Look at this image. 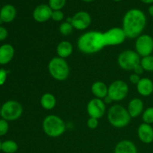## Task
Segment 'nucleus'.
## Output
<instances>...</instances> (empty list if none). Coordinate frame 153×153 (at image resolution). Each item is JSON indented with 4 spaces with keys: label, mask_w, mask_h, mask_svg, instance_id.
Wrapping results in <instances>:
<instances>
[{
    "label": "nucleus",
    "mask_w": 153,
    "mask_h": 153,
    "mask_svg": "<svg viewBox=\"0 0 153 153\" xmlns=\"http://www.w3.org/2000/svg\"><path fill=\"white\" fill-rule=\"evenodd\" d=\"M146 24L145 13L140 9L133 8L128 10L123 19V29L126 37L136 39L141 35Z\"/></svg>",
    "instance_id": "nucleus-1"
},
{
    "label": "nucleus",
    "mask_w": 153,
    "mask_h": 153,
    "mask_svg": "<svg viewBox=\"0 0 153 153\" xmlns=\"http://www.w3.org/2000/svg\"><path fill=\"white\" fill-rule=\"evenodd\" d=\"M77 46L84 54L91 55L100 52L105 46L103 32L90 31L84 33L78 39Z\"/></svg>",
    "instance_id": "nucleus-2"
},
{
    "label": "nucleus",
    "mask_w": 153,
    "mask_h": 153,
    "mask_svg": "<svg viewBox=\"0 0 153 153\" xmlns=\"http://www.w3.org/2000/svg\"><path fill=\"white\" fill-rule=\"evenodd\" d=\"M128 110L121 105H114L108 111V120L112 126L121 128L127 126L131 121Z\"/></svg>",
    "instance_id": "nucleus-3"
},
{
    "label": "nucleus",
    "mask_w": 153,
    "mask_h": 153,
    "mask_svg": "<svg viewBox=\"0 0 153 153\" xmlns=\"http://www.w3.org/2000/svg\"><path fill=\"white\" fill-rule=\"evenodd\" d=\"M43 130L45 134L50 137H58L62 135L66 130L64 121L57 115L50 114L43 121Z\"/></svg>",
    "instance_id": "nucleus-4"
},
{
    "label": "nucleus",
    "mask_w": 153,
    "mask_h": 153,
    "mask_svg": "<svg viewBox=\"0 0 153 153\" xmlns=\"http://www.w3.org/2000/svg\"><path fill=\"white\" fill-rule=\"evenodd\" d=\"M49 74L57 81H64L70 75V67L64 58L55 57L52 58L48 64Z\"/></svg>",
    "instance_id": "nucleus-5"
},
{
    "label": "nucleus",
    "mask_w": 153,
    "mask_h": 153,
    "mask_svg": "<svg viewBox=\"0 0 153 153\" xmlns=\"http://www.w3.org/2000/svg\"><path fill=\"white\" fill-rule=\"evenodd\" d=\"M23 108L16 100H8L1 106V117L7 121H15L21 117Z\"/></svg>",
    "instance_id": "nucleus-6"
},
{
    "label": "nucleus",
    "mask_w": 153,
    "mask_h": 153,
    "mask_svg": "<svg viewBox=\"0 0 153 153\" xmlns=\"http://www.w3.org/2000/svg\"><path fill=\"white\" fill-rule=\"evenodd\" d=\"M140 56L133 50H125L121 52L117 58L118 65L124 70H133L136 66L140 64Z\"/></svg>",
    "instance_id": "nucleus-7"
},
{
    "label": "nucleus",
    "mask_w": 153,
    "mask_h": 153,
    "mask_svg": "<svg viewBox=\"0 0 153 153\" xmlns=\"http://www.w3.org/2000/svg\"><path fill=\"white\" fill-rule=\"evenodd\" d=\"M128 94V85L123 80H116L108 86V95L114 102L122 101Z\"/></svg>",
    "instance_id": "nucleus-8"
},
{
    "label": "nucleus",
    "mask_w": 153,
    "mask_h": 153,
    "mask_svg": "<svg viewBox=\"0 0 153 153\" xmlns=\"http://www.w3.org/2000/svg\"><path fill=\"white\" fill-rule=\"evenodd\" d=\"M135 52L140 57L152 55L153 52V38L149 34H141L136 38Z\"/></svg>",
    "instance_id": "nucleus-9"
},
{
    "label": "nucleus",
    "mask_w": 153,
    "mask_h": 153,
    "mask_svg": "<svg viewBox=\"0 0 153 153\" xmlns=\"http://www.w3.org/2000/svg\"><path fill=\"white\" fill-rule=\"evenodd\" d=\"M105 46H117L124 43L127 38L122 28L114 27L105 32H103Z\"/></svg>",
    "instance_id": "nucleus-10"
},
{
    "label": "nucleus",
    "mask_w": 153,
    "mask_h": 153,
    "mask_svg": "<svg viewBox=\"0 0 153 153\" xmlns=\"http://www.w3.org/2000/svg\"><path fill=\"white\" fill-rule=\"evenodd\" d=\"M105 103L102 100L94 98L90 100L87 105V112L90 117L100 119L104 116L106 111Z\"/></svg>",
    "instance_id": "nucleus-11"
},
{
    "label": "nucleus",
    "mask_w": 153,
    "mask_h": 153,
    "mask_svg": "<svg viewBox=\"0 0 153 153\" xmlns=\"http://www.w3.org/2000/svg\"><path fill=\"white\" fill-rule=\"evenodd\" d=\"M71 24L73 28L82 31L88 28L91 24V16L88 12L79 11L72 17Z\"/></svg>",
    "instance_id": "nucleus-12"
},
{
    "label": "nucleus",
    "mask_w": 153,
    "mask_h": 153,
    "mask_svg": "<svg viewBox=\"0 0 153 153\" xmlns=\"http://www.w3.org/2000/svg\"><path fill=\"white\" fill-rule=\"evenodd\" d=\"M53 10L51 9L49 4H42L37 6L33 11L32 16L34 20L37 22H45L52 18Z\"/></svg>",
    "instance_id": "nucleus-13"
},
{
    "label": "nucleus",
    "mask_w": 153,
    "mask_h": 153,
    "mask_svg": "<svg viewBox=\"0 0 153 153\" xmlns=\"http://www.w3.org/2000/svg\"><path fill=\"white\" fill-rule=\"evenodd\" d=\"M137 132L142 143L149 144L153 142V127L149 124L141 123L137 128Z\"/></svg>",
    "instance_id": "nucleus-14"
},
{
    "label": "nucleus",
    "mask_w": 153,
    "mask_h": 153,
    "mask_svg": "<svg viewBox=\"0 0 153 153\" xmlns=\"http://www.w3.org/2000/svg\"><path fill=\"white\" fill-rule=\"evenodd\" d=\"M15 50L12 45L4 43L0 46V64L5 65L10 63L14 56Z\"/></svg>",
    "instance_id": "nucleus-15"
},
{
    "label": "nucleus",
    "mask_w": 153,
    "mask_h": 153,
    "mask_svg": "<svg viewBox=\"0 0 153 153\" xmlns=\"http://www.w3.org/2000/svg\"><path fill=\"white\" fill-rule=\"evenodd\" d=\"M144 109V104L143 101L139 98H134L128 102V114L131 118H135L142 114Z\"/></svg>",
    "instance_id": "nucleus-16"
},
{
    "label": "nucleus",
    "mask_w": 153,
    "mask_h": 153,
    "mask_svg": "<svg viewBox=\"0 0 153 153\" xmlns=\"http://www.w3.org/2000/svg\"><path fill=\"white\" fill-rule=\"evenodd\" d=\"M137 91L142 97H149L153 93V82L148 78H142L137 85Z\"/></svg>",
    "instance_id": "nucleus-17"
},
{
    "label": "nucleus",
    "mask_w": 153,
    "mask_h": 153,
    "mask_svg": "<svg viewBox=\"0 0 153 153\" xmlns=\"http://www.w3.org/2000/svg\"><path fill=\"white\" fill-rule=\"evenodd\" d=\"M16 16V10L12 4H5L0 10V18L4 23L13 22Z\"/></svg>",
    "instance_id": "nucleus-18"
},
{
    "label": "nucleus",
    "mask_w": 153,
    "mask_h": 153,
    "mask_svg": "<svg viewBox=\"0 0 153 153\" xmlns=\"http://www.w3.org/2000/svg\"><path fill=\"white\" fill-rule=\"evenodd\" d=\"M91 92L95 98L103 100L108 93V86L105 82L97 81L93 83L91 86Z\"/></svg>",
    "instance_id": "nucleus-19"
},
{
    "label": "nucleus",
    "mask_w": 153,
    "mask_h": 153,
    "mask_svg": "<svg viewBox=\"0 0 153 153\" xmlns=\"http://www.w3.org/2000/svg\"><path fill=\"white\" fill-rule=\"evenodd\" d=\"M114 153H137V149L132 141L123 140L116 145Z\"/></svg>",
    "instance_id": "nucleus-20"
},
{
    "label": "nucleus",
    "mask_w": 153,
    "mask_h": 153,
    "mask_svg": "<svg viewBox=\"0 0 153 153\" xmlns=\"http://www.w3.org/2000/svg\"><path fill=\"white\" fill-rule=\"evenodd\" d=\"M73 47L72 43L67 40H63V41L60 42L56 48L58 57L64 58V59L70 57L73 53Z\"/></svg>",
    "instance_id": "nucleus-21"
},
{
    "label": "nucleus",
    "mask_w": 153,
    "mask_h": 153,
    "mask_svg": "<svg viewBox=\"0 0 153 153\" xmlns=\"http://www.w3.org/2000/svg\"><path fill=\"white\" fill-rule=\"evenodd\" d=\"M40 105L45 110H52L56 105V98L51 93H46L40 98Z\"/></svg>",
    "instance_id": "nucleus-22"
},
{
    "label": "nucleus",
    "mask_w": 153,
    "mask_h": 153,
    "mask_svg": "<svg viewBox=\"0 0 153 153\" xmlns=\"http://www.w3.org/2000/svg\"><path fill=\"white\" fill-rule=\"evenodd\" d=\"M18 150V144L12 140H4L1 143V151L4 153H15Z\"/></svg>",
    "instance_id": "nucleus-23"
},
{
    "label": "nucleus",
    "mask_w": 153,
    "mask_h": 153,
    "mask_svg": "<svg viewBox=\"0 0 153 153\" xmlns=\"http://www.w3.org/2000/svg\"><path fill=\"white\" fill-rule=\"evenodd\" d=\"M140 65L143 67L144 71L153 72V55L143 57L140 59Z\"/></svg>",
    "instance_id": "nucleus-24"
},
{
    "label": "nucleus",
    "mask_w": 153,
    "mask_h": 153,
    "mask_svg": "<svg viewBox=\"0 0 153 153\" xmlns=\"http://www.w3.org/2000/svg\"><path fill=\"white\" fill-rule=\"evenodd\" d=\"M142 119L144 123L149 125L153 123V107H149L143 111L142 114Z\"/></svg>",
    "instance_id": "nucleus-25"
},
{
    "label": "nucleus",
    "mask_w": 153,
    "mask_h": 153,
    "mask_svg": "<svg viewBox=\"0 0 153 153\" xmlns=\"http://www.w3.org/2000/svg\"><path fill=\"white\" fill-rule=\"evenodd\" d=\"M73 26L70 22H64L60 25L59 26V31L61 34L64 36H68L70 34H72L73 31Z\"/></svg>",
    "instance_id": "nucleus-26"
},
{
    "label": "nucleus",
    "mask_w": 153,
    "mask_h": 153,
    "mask_svg": "<svg viewBox=\"0 0 153 153\" xmlns=\"http://www.w3.org/2000/svg\"><path fill=\"white\" fill-rule=\"evenodd\" d=\"M67 0H49V6L52 10H61L65 6Z\"/></svg>",
    "instance_id": "nucleus-27"
},
{
    "label": "nucleus",
    "mask_w": 153,
    "mask_h": 153,
    "mask_svg": "<svg viewBox=\"0 0 153 153\" xmlns=\"http://www.w3.org/2000/svg\"><path fill=\"white\" fill-rule=\"evenodd\" d=\"M9 124L8 121L4 119H0V137L4 136L8 132Z\"/></svg>",
    "instance_id": "nucleus-28"
},
{
    "label": "nucleus",
    "mask_w": 153,
    "mask_h": 153,
    "mask_svg": "<svg viewBox=\"0 0 153 153\" xmlns=\"http://www.w3.org/2000/svg\"><path fill=\"white\" fill-rule=\"evenodd\" d=\"M64 14L62 11L61 10H53L52 13V18L51 19H53L55 22H61L64 19Z\"/></svg>",
    "instance_id": "nucleus-29"
},
{
    "label": "nucleus",
    "mask_w": 153,
    "mask_h": 153,
    "mask_svg": "<svg viewBox=\"0 0 153 153\" xmlns=\"http://www.w3.org/2000/svg\"><path fill=\"white\" fill-rule=\"evenodd\" d=\"M87 126L91 129H96L99 126V120L94 117H89L87 121Z\"/></svg>",
    "instance_id": "nucleus-30"
},
{
    "label": "nucleus",
    "mask_w": 153,
    "mask_h": 153,
    "mask_svg": "<svg viewBox=\"0 0 153 153\" xmlns=\"http://www.w3.org/2000/svg\"><path fill=\"white\" fill-rule=\"evenodd\" d=\"M7 78V71L5 69H0V86H2L5 83Z\"/></svg>",
    "instance_id": "nucleus-31"
},
{
    "label": "nucleus",
    "mask_w": 153,
    "mask_h": 153,
    "mask_svg": "<svg viewBox=\"0 0 153 153\" xmlns=\"http://www.w3.org/2000/svg\"><path fill=\"white\" fill-rule=\"evenodd\" d=\"M8 36V31L4 27L0 26V41H3L5 40Z\"/></svg>",
    "instance_id": "nucleus-32"
},
{
    "label": "nucleus",
    "mask_w": 153,
    "mask_h": 153,
    "mask_svg": "<svg viewBox=\"0 0 153 153\" xmlns=\"http://www.w3.org/2000/svg\"><path fill=\"white\" fill-rule=\"evenodd\" d=\"M140 79H140V76L135 74V73H132V74L129 76V81L132 85H137V84H138V82H140Z\"/></svg>",
    "instance_id": "nucleus-33"
},
{
    "label": "nucleus",
    "mask_w": 153,
    "mask_h": 153,
    "mask_svg": "<svg viewBox=\"0 0 153 153\" xmlns=\"http://www.w3.org/2000/svg\"><path fill=\"white\" fill-rule=\"evenodd\" d=\"M133 71H134V73L138 75V76H140V75H142L143 73L144 70H143V67L140 65V64H138V65L136 66V67H134V70H133Z\"/></svg>",
    "instance_id": "nucleus-34"
},
{
    "label": "nucleus",
    "mask_w": 153,
    "mask_h": 153,
    "mask_svg": "<svg viewBox=\"0 0 153 153\" xmlns=\"http://www.w3.org/2000/svg\"><path fill=\"white\" fill-rule=\"evenodd\" d=\"M103 101H104V102L105 103V104H111V102H113V100H112L111 98L110 97H109L108 95L106 96L105 97L104 99H103Z\"/></svg>",
    "instance_id": "nucleus-35"
},
{
    "label": "nucleus",
    "mask_w": 153,
    "mask_h": 153,
    "mask_svg": "<svg viewBox=\"0 0 153 153\" xmlns=\"http://www.w3.org/2000/svg\"><path fill=\"white\" fill-rule=\"evenodd\" d=\"M148 11H149V15H150L151 16H153V5H151L150 7H149V9H148Z\"/></svg>",
    "instance_id": "nucleus-36"
},
{
    "label": "nucleus",
    "mask_w": 153,
    "mask_h": 153,
    "mask_svg": "<svg viewBox=\"0 0 153 153\" xmlns=\"http://www.w3.org/2000/svg\"><path fill=\"white\" fill-rule=\"evenodd\" d=\"M140 1L145 4H152L153 3V0H140Z\"/></svg>",
    "instance_id": "nucleus-37"
},
{
    "label": "nucleus",
    "mask_w": 153,
    "mask_h": 153,
    "mask_svg": "<svg viewBox=\"0 0 153 153\" xmlns=\"http://www.w3.org/2000/svg\"><path fill=\"white\" fill-rule=\"evenodd\" d=\"M83 1H85V2H91V1H94V0H82Z\"/></svg>",
    "instance_id": "nucleus-38"
},
{
    "label": "nucleus",
    "mask_w": 153,
    "mask_h": 153,
    "mask_svg": "<svg viewBox=\"0 0 153 153\" xmlns=\"http://www.w3.org/2000/svg\"><path fill=\"white\" fill-rule=\"evenodd\" d=\"M2 23H4V22H3V21L1 20V18H0V26H1V25Z\"/></svg>",
    "instance_id": "nucleus-39"
},
{
    "label": "nucleus",
    "mask_w": 153,
    "mask_h": 153,
    "mask_svg": "<svg viewBox=\"0 0 153 153\" xmlns=\"http://www.w3.org/2000/svg\"><path fill=\"white\" fill-rule=\"evenodd\" d=\"M1 143H2V142L0 140V151H1Z\"/></svg>",
    "instance_id": "nucleus-40"
},
{
    "label": "nucleus",
    "mask_w": 153,
    "mask_h": 153,
    "mask_svg": "<svg viewBox=\"0 0 153 153\" xmlns=\"http://www.w3.org/2000/svg\"><path fill=\"white\" fill-rule=\"evenodd\" d=\"M113 1H120L121 0H113Z\"/></svg>",
    "instance_id": "nucleus-41"
},
{
    "label": "nucleus",
    "mask_w": 153,
    "mask_h": 153,
    "mask_svg": "<svg viewBox=\"0 0 153 153\" xmlns=\"http://www.w3.org/2000/svg\"><path fill=\"white\" fill-rule=\"evenodd\" d=\"M0 117H1V107H0Z\"/></svg>",
    "instance_id": "nucleus-42"
}]
</instances>
